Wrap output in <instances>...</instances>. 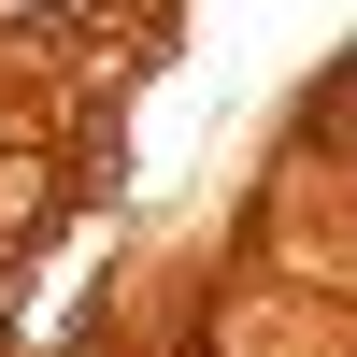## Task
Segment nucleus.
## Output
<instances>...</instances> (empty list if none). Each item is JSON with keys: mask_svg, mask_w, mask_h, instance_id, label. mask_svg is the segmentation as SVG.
I'll use <instances>...</instances> for the list:
<instances>
[{"mask_svg": "<svg viewBox=\"0 0 357 357\" xmlns=\"http://www.w3.org/2000/svg\"><path fill=\"white\" fill-rule=\"evenodd\" d=\"M43 15H57V29H86V15H114V0H43Z\"/></svg>", "mask_w": 357, "mask_h": 357, "instance_id": "nucleus-1", "label": "nucleus"}]
</instances>
